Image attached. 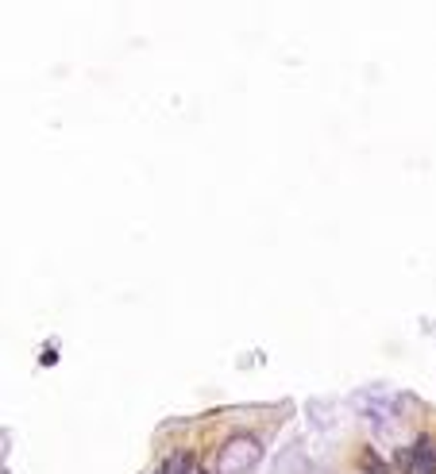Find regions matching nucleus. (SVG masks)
Returning <instances> with one entry per match:
<instances>
[{
	"mask_svg": "<svg viewBox=\"0 0 436 474\" xmlns=\"http://www.w3.org/2000/svg\"><path fill=\"white\" fill-rule=\"evenodd\" d=\"M186 474H208V470H205V467H189Z\"/></svg>",
	"mask_w": 436,
	"mask_h": 474,
	"instance_id": "nucleus-1",
	"label": "nucleus"
}]
</instances>
